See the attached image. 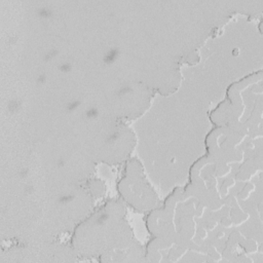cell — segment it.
Instances as JSON below:
<instances>
[{
    "mask_svg": "<svg viewBox=\"0 0 263 263\" xmlns=\"http://www.w3.org/2000/svg\"><path fill=\"white\" fill-rule=\"evenodd\" d=\"M210 107L180 84L173 93H155L137 118L133 129L140 161L163 193L185 184L190 166L205 153Z\"/></svg>",
    "mask_w": 263,
    "mask_h": 263,
    "instance_id": "obj_1",
    "label": "cell"
},
{
    "mask_svg": "<svg viewBox=\"0 0 263 263\" xmlns=\"http://www.w3.org/2000/svg\"><path fill=\"white\" fill-rule=\"evenodd\" d=\"M261 23L239 14L229 20L198 49L195 64L181 67V84L211 106L232 82L262 70Z\"/></svg>",
    "mask_w": 263,
    "mask_h": 263,
    "instance_id": "obj_2",
    "label": "cell"
},
{
    "mask_svg": "<svg viewBox=\"0 0 263 263\" xmlns=\"http://www.w3.org/2000/svg\"><path fill=\"white\" fill-rule=\"evenodd\" d=\"M137 242L125 219V205L118 199H109L92 210L75 226L71 237V247L81 258L99 259Z\"/></svg>",
    "mask_w": 263,
    "mask_h": 263,
    "instance_id": "obj_3",
    "label": "cell"
},
{
    "mask_svg": "<svg viewBox=\"0 0 263 263\" xmlns=\"http://www.w3.org/2000/svg\"><path fill=\"white\" fill-rule=\"evenodd\" d=\"M117 191L121 199L138 212L149 213L158 206V194L149 182L142 162L136 157L124 161Z\"/></svg>",
    "mask_w": 263,
    "mask_h": 263,
    "instance_id": "obj_4",
    "label": "cell"
},
{
    "mask_svg": "<svg viewBox=\"0 0 263 263\" xmlns=\"http://www.w3.org/2000/svg\"><path fill=\"white\" fill-rule=\"evenodd\" d=\"M78 256L68 245L51 241L17 242L2 250L0 263L14 262H65L76 261Z\"/></svg>",
    "mask_w": 263,
    "mask_h": 263,
    "instance_id": "obj_5",
    "label": "cell"
},
{
    "mask_svg": "<svg viewBox=\"0 0 263 263\" xmlns=\"http://www.w3.org/2000/svg\"><path fill=\"white\" fill-rule=\"evenodd\" d=\"M86 187L95 199L102 196L105 192V184L99 179H89L86 183Z\"/></svg>",
    "mask_w": 263,
    "mask_h": 263,
    "instance_id": "obj_6",
    "label": "cell"
}]
</instances>
